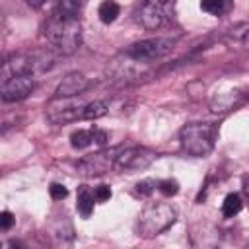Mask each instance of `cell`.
<instances>
[{
    "mask_svg": "<svg viewBox=\"0 0 249 249\" xmlns=\"http://www.w3.org/2000/svg\"><path fill=\"white\" fill-rule=\"evenodd\" d=\"M45 37L60 54L76 53L82 45V25L78 16H64L53 10L45 25Z\"/></svg>",
    "mask_w": 249,
    "mask_h": 249,
    "instance_id": "6da1fadb",
    "label": "cell"
},
{
    "mask_svg": "<svg viewBox=\"0 0 249 249\" xmlns=\"http://www.w3.org/2000/svg\"><path fill=\"white\" fill-rule=\"evenodd\" d=\"M218 138V126L214 123H189L179 130L181 150L193 158L208 156Z\"/></svg>",
    "mask_w": 249,
    "mask_h": 249,
    "instance_id": "7a4b0ae2",
    "label": "cell"
},
{
    "mask_svg": "<svg viewBox=\"0 0 249 249\" xmlns=\"http://www.w3.org/2000/svg\"><path fill=\"white\" fill-rule=\"evenodd\" d=\"M175 18V0H140L132 10V19L148 29L156 31L171 23Z\"/></svg>",
    "mask_w": 249,
    "mask_h": 249,
    "instance_id": "3957f363",
    "label": "cell"
},
{
    "mask_svg": "<svg viewBox=\"0 0 249 249\" xmlns=\"http://www.w3.org/2000/svg\"><path fill=\"white\" fill-rule=\"evenodd\" d=\"M177 220V212L167 202H150L144 206V210L138 216V235L142 237H156L163 233L167 228H171Z\"/></svg>",
    "mask_w": 249,
    "mask_h": 249,
    "instance_id": "277c9868",
    "label": "cell"
},
{
    "mask_svg": "<svg viewBox=\"0 0 249 249\" xmlns=\"http://www.w3.org/2000/svg\"><path fill=\"white\" fill-rule=\"evenodd\" d=\"M53 66V56L49 53H18L4 60L2 80L10 76H35Z\"/></svg>",
    "mask_w": 249,
    "mask_h": 249,
    "instance_id": "5b68a950",
    "label": "cell"
},
{
    "mask_svg": "<svg viewBox=\"0 0 249 249\" xmlns=\"http://www.w3.org/2000/svg\"><path fill=\"white\" fill-rule=\"evenodd\" d=\"M173 47H175L173 37H148V39L136 41L130 47H126L123 56L136 64H150L154 60L169 54L173 51Z\"/></svg>",
    "mask_w": 249,
    "mask_h": 249,
    "instance_id": "8992f818",
    "label": "cell"
},
{
    "mask_svg": "<svg viewBox=\"0 0 249 249\" xmlns=\"http://www.w3.org/2000/svg\"><path fill=\"white\" fill-rule=\"evenodd\" d=\"M117 154H119V148H107V150L93 152V154L82 158V160L76 163V169H78V173L84 175V177H97V175H103V173H107L109 169H115Z\"/></svg>",
    "mask_w": 249,
    "mask_h": 249,
    "instance_id": "52a82bcc",
    "label": "cell"
},
{
    "mask_svg": "<svg viewBox=\"0 0 249 249\" xmlns=\"http://www.w3.org/2000/svg\"><path fill=\"white\" fill-rule=\"evenodd\" d=\"M156 158H158L156 152H152L148 148H142V146L119 148L115 169L117 171H138V169L148 167Z\"/></svg>",
    "mask_w": 249,
    "mask_h": 249,
    "instance_id": "ba28073f",
    "label": "cell"
},
{
    "mask_svg": "<svg viewBox=\"0 0 249 249\" xmlns=\"http://www.w3.org/2000/svg\"><path fill=\"white\" fill-rule=\"evenodd\" d=\"M35 89V78L33 76H10L6 80H2V99L6 103L12 101H21L25 99L31 91Z\"/></svg>",
    "mask_w": 249,
    "mask_h": 249,
    "instance_id": "9c48e42d",
    "label": "cell"
},
{
    "mask_svg": "<svg viewBox=\"0 0 249 249\" xmlns=\"http://www.w3.org/2000/svg\"><path fill=\"white\" fill-rule=\"evenodd\" d=\"M89 84H91V82H89L82 72H70V74H66V76L58 82V86H56V89H54V99L76 97V95L84 93V91L89 88Z\"/></svg>",
    "mask_w": 249,
    "mask_h": 249,
    "instance_id": "30bf717a",
    "label": "cell"
},
{
    "mask_svg": "<svg viewBox=\"0 0 249 249\" xmlns=\"http://www.w3.org/2000/svg\"><path fill=\"white\" fill-rule=\"evenodd\" d=\"M107 142V132L105 130H99V128H88V130H76L70 134V144L72 148L76 150H82V148H88L91 144H99L103 146Z\"/></svg>",
    "mask_w": 249,
    "mask_h": 249,
    "instance_id": "8fae6325",
    "label": "cell"
},
{
    "mask_svg": "<svg viewBox=\"0 0 249 249\" xmlns=\"http://www.w3.org/2000/svg\"><path fill=\"white\" fill-rule=\"evenodd\" d=\"M247 93H239V91H226V93H218L212 99V111L214 113H226V111H233L235 107L243 105L247 101Z\"/></svg>",
    "mask_w": 249,
    "mask_h": 249,
    "instance_id": "7c38bea8",
    "label": "cell"
},
{
    "mask_svg": "<svg viewBox=\"0 0 249 249\" xmlns=\"http://www.w3.org/2000/svg\"><path fill=\"white\" fill-rule=\"evenodd\" d=\"M95 202H97V200H95L93 191H89L86 185H82L80 191H78V202H76L78 212H80L84 218H89V214L93 212V204H95Z\"/></svg>",
    "mask_w": 249,
    "mask_h": 249,
    "instance_id": "4fadbf2b",
    "label": "cell"
},
{
    "mask_svg": "<svg viewBox=\"0 0 249 249\" xmlns=\"http://www.w3.org/2000/svg\"><path fill=\"white\" fill-rule=\"evenodd\" d=\"M226 41L230 45H243L249 49V23H239V25L231 27L226 33Z\"/></svg>",
    "mask_w": 249,
    "mask_h": 249,
    "instance_id": "5bb4252c",
    "label": "cell"
},
{
    "mask_svg": "<svg viewBox=\"0 0 249 249\" xmlns=\"http://www.w3.org/2000/svg\"><path fill=\"white\" fill-rule=\"evenodd\" d=\"M109 111V103L105 99H93V101H86L84 103V121H91V119H99Z\"/></svg>",
    "mask_w": 249,
    "mask_h": 249,
    "instance_id": "9a60e30c",
    "label": "cell"
},
{
    "mask_svg": "<svg viewBox=\"0 0 249 249\" xmlns=\"http://www.w3.org/2000/svg\"><path fill=\"white\" fill-rule=\"evenodd\" d=\"M121 14V6L115 0H103L97 8V16L103 23H113Z\"/></svg>",
    "mask_w": 249,
    "mask_h": 249,
    "instance_id": "2e32d148",
    "label": "cell"
},
{
    "mask_svg": "<svg viewBox=\"0 0 249 249\" xmlns=\"http://www.w3.org/2000/svg\"><path fill=\"white\" fill-rule=\"evenodd\" d=\"M241 208H243V200H241V196H239L237 193L226 195V198H224V202H222V214H224L226 218L237 216V214L241 212Z\"/></svg>",
    "mask_w": 249,
    "mask_h": 249,
    "instance_id": "e0dca14e",
    "label": "cell"
},
{
    "mask_svg": "<svg viewBox=\"0 0 249 249\" xmlns=\"http://www.w3.org/2000/svg\"><path fill=\"white\" fill-rule=\"evenodd\" d=\"M200 8L206 14L212 16H220L228 10V0H200Z\"/></svg>",
    "mask_w": 249,
    "mask_h": 249,
    "instance_id": "ac0fdd59",
    "label": "cell"
},
{
    "mask_svg": "<svg viewBox=\"0 0 249 249\" xmlns=\"http://www.w3.org/2000/svg\"><path fill=\"white\" fill-rule=\"evenodd\" d=\"M158 191L165 196H173L179 193V183L175 179H161V181H158Z\"/></svg>",
    "mask_w": 249,
    "mask_h": 249,
    "instance_id": "d6986e66",
    "label": "cell"
},
{
    "mask_svg": "<svg viewBox=\"0 0 249 249\" xmlns=\"http://www.w3.org/2000/svg\"><path fill=\"white\" fill-rule=\"evenodd\" d=\"M154 189H158V183L152 179H144V181L136 183V195H140V196H150L154 193Z\"/></svg>",
    "mask_w": 249,
    "mask_h": 249,
    "instance_id": "ffe728a7",
    "label": "cell"
},
{
    "mask_svg": "<svg viewBox=\"0 0 249 249\" xmlns=\"http://www.w3.org/2000/svg\"><path fill=\"white\" fill-rule=\"evenodd\" d=\"M93 195H95L97 202H105V200L111 198V189H109V185H97L93 189Z\"/></svg>",
    "mask_w": 249,
    "mask_h": 249,
    "instance_id": "44dd1931",
    "label": "cell"
},
{
    "mask_svg": "<svg viewBox=\"0 0 249 249\" xmlns=\"http://www.w3.org/2000/svg\"><path fill=\"white\" fill-rule=\"evenodd\" d=\"M49 193H51V196H53L54 200H62V198L68 195L66 187H64V185H60V183H53V185L49 187Z\"/></svg>",
    "mask_w": 249,
    "mask_h": 249,
    "instance_id": "7402d4cb",
    "label": "cell"
},
{
    "mask_svg": "<svg viewBox=\"0 0 249 249\" xmlns=\"http://www.w3.org/2000/svg\"><path fill=\"white\" fill-rule=\"evenodd\" d=\"M14 222H16V218H14V214H12V212L4 210V212L0 214V228H2L4 231H8V230L14 226Z\"/></svg>",
    "mask_w": 249,
    "mask_h": 249,
    "instance_id": "603a6c76",
    "label": "cell"
},
{
    "mask_svg": "<svg viewBox=\"0 0 249 249\" xmlns=\"http://www.w3.org/2000/svg\"><path fill=\"white\" fill-rule=\"evenodd\" d=\"M243 195H245V198L249 200V175L243 177Z\"/></svg>",
    "mask_w": 249,
    "mask_h": 249,
    "instance_id": "cb8c5ba5",
    "label": "cell"
},
{
    "mask_svg": "<svg viewBox=\"0 0 249 249\" xmlns=\"http://www.w3.org/2000/svg\"><path fill=\"white\" fill-rule=\"evenodd\" d=\"M27 2H29L31 6H35V8H37V6H41V4L45 2V0H27Z\"/></svg>",
    "mask_w": 249,
    "mask_h": 249,
    "instance_id": "d4e9b609",
    "label": "cell"
},
{
    "mask_svg": "<svg viewBox=\"0 0 249 249\" xmlns=\"http://www.w3.org/2000/svg\"><path fill=\"white\" fill-rule=\"evenodd\" d=\"M56 2H58V0H56Z\"/></svg>",
    "mask_w": 249,
    "mask_h": 249,
    "instance_id": "484cf974",
    "label": "cell"
}]
</instances>
